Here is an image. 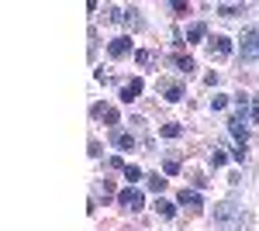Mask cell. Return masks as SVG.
<instances>
[{
  "label": "cell",
  "mask_w": 259,
  "mask_h": 231,
  "mask_svg": "<svg viewBox=\"0 0 259 231\" xmlns=\"http://www.w3.org/2000/svg\"><path fill=\"white\" fill-rule=\"evenodd\" d=\"M214 224L225 231H239L242 228V207L239 204H232V200H225L214 207Z\"/></svg>",
  "instance_id": "6da1fadb"
},
{
  "label": "cell",
  "mask_w": 259,
  "mask_h": 231,
  "mask_svg": "<svg viewBox=\"0 0 259 231\" xmlns=\"http://www.w3.org/2000/svg\"><path fill=\"white\" fill-rule=\"evenodd\" d=\"M239 52H242V62H256V59H259V31H256V28L242 31V45H239Z\"/></svg>",
  "instance_id": "7a4b0ae2"
},
{
  "label": "cell",
  "mask_w": 259,
  "mask_h": 231,
  "mask_svg": "<svg viewBox=\"0 0 259 231\" xmlns=\"http://www.w3.org/2000/svg\"><path fill=\"white\" fill-rule=\"evenodd\" d=\"M118 204L121 207H124V211H142V207H145V197H142V190H135V187H128V190H121L118 193Z\"/></svg>",
  "instance_id": "3957f363"
},
{
  "label": "cell",
  "mask_w": 259,
  "mask_h": 231,
  "mask_svg": "<svg viewBox=\"0 0 259 231\" xmlns=\"http://www.w3.org/2000/svg\"><path fill=\"white\" fill-rule=\"evenodd\" d=\"M177 200L183 204V207H190V211H200V207H204V200H200V193H197V190H187V187L180 190V197H177Z\"/></svg>",
  "instance_id": "277c9868"
},
{
  "label": "cell",
  "mask_w": 259,
  "mask_h": 231,
  "mask_svg": "<svg viewBox=\"0 0 259 231\" xmlns=\"http://www.w3.org/2000/svg\"><path fill=\"white\" fill-rule=\"evenodd\" d=\"M107 52H111L114 59H124L128 52H132V38H128V35H121V38H114L111 45H107Z\"/></svg>",
  "instance_id": "5b68a950"
},
{
  "label": "cell",
  "mask_w": 259,
  "mask_h": 231,
  "mask_svg": "<svg viewBox=\"0 0 259 231\" xmlns=\"http://www.w3.org/2000/svg\"><path fill=\"white\" fill-rule=\"evenodd\" d=\"M211 56L228 59V56H232V41L225 38V35H214V38H211Z\"/></svg>",
  "instance_id": "8992f818"
},
{
  "label": "cell",
  "mask_w": 259,
  "mask_h": 231,
  "mask_svg": "<svg viewBox=\"0 0 259 231\" xmlns=\"http://www.w3.org/2000/svg\"><path fill=\"white\" fill-rule=\"evenodd\" d=\"M228 131L239 138V149H245V114H235L228 121Z\"/></svg>",
  "instance_id": "52a82bcc"
},
{
  "label": "cell",
  "mask_w": 259,
  "mask_h": 231,
  "mask_svg": "<svg viewBox=\"0 0 259 231\" xmlns=\"http://www.w3.org/2000/svg\"><path fill=\"white\" fill-rule=\"evenodd\" d=\"M139 94H142V79H128V83L121 86V100H124V104L139 100Z\"/></svg>",
  "instance_id": "ba28073f"
},
{
  "label": "cell",
  "mask_w": 259,
  "mask_h": 231,
  "mask_svg": "<svg viewBox=\"0 0 259 231\" xmlns=\"http://www.w3.org/2000/svg\"><path fill=\"white\" fill-rule=\"evenodd\" d=\"M114 145H118L121 152H132V149H135V135H128V131H118V135H114Z\"/></svg>",
  "instance_id": "9c48e42d"
},
{
  "label": "cell",
  "mask_w": 259,
  "mask_h": 231,
  "mask_svg": "<svg viewBox=\"0 0 259 231\" xmlns=\"http://www.w3.org/2000/svg\"><path fill=\"white\" fill-rule=\"evenodd\" d=\"M135 62H139V66H156L159 56H156L152 49H142V52H135Z\"/></svg>",
  "instance_id": "30bf717a"
},
{
  "label": "cell",
  "mask_w": 259,
  "mask_h": 231,
  "mask_svg": "<svg viewBox=\"0 0 259 231\" xmlns=\"http://www.w3.org/2000/svg\"><path fill=\"white\" fill-rule=\"evenodd\" d=\"M145 187H149L152 193H162V190H166V179H162L159 173H149V176H145Z\"/></svg>",
  "instance_id": "8fae6325"
},
{
  "label": "cell",
  "mask_w": 259,
  "mask_h": 231,
  "mask_svg": "<svg viewBox=\"0 0 259 231\" xmlns=\"http://www.w3.org/2000/svg\"><path fill=\"white\" fill-rule=\"evenodd\" d=\"M242 11H245V4H218L221 18H235V14H242Z\"/></svg>",
  "instance_id": "7c38bea8"
},
{
  "label": "cell",
  "mask_w": 259,
  "mask_h": 231,
  "mask_svg": "<svg viewBox=\"0 0 259 231\" xmlns=\"http://www.w3.org/2000/svg\"><path fill=\"white\" fill-rule=\"evenodd\" d=\"M124 24H128V28H135V31H139V28H142V18H139V7H128V11H124Z\"/></svg>",
  "instance_id": "4fadbf2b"
},
{
  "label": "cell",
  "mask_w": 259,
  "mask_h": 231,
  "mask_svg": "<svg viewBox=\"0 0 259 231\" xmlns=\"http://www.w3.org/2000/svg\"><path fill=\"white\" fill-rule=\"evenodd\" d=\"M173 66H177L180 73H194V59L190 56H173Z\"/></svg>",
  "instance_id": "5bb4252c"
},
{
  "label": "cell",
  "mask_w": 259,
  "mask_h": 231,
  "mask_svg": "<svg viewBox=\"0 0 259 231\" xmlns=\"http://www.w3.org/2000/svg\"><path fill=\"white\" fill-rule=\"evenodd\" d=\"M204 35H207V24H200V21H197V24H190V31H187V41H200Z\"/></svg>",
  "instance_id": "9a60e30c"
},
{
  "label": "cell",
  "mask_w": 259,
  "mask_h": 231,
  "mask_svg": "<svg viewBox=\"0 0 259 231\" xmlns=\"http://www.w3.org/2000/svg\"><path fill=\"white\" fill-rule=\"evenodd\" d=\"M156 211H159L162 217H173V214H177V207H173L169 200H162V197H159V200H156Z\"/></svg>",
  "instance_id": "2e32d148"
},
{
  "label": "cell",
  "mask_w": 259,
  "mask_h": 231,
  "mask_svg": "<svg viewBox=\"0 0 259 231\" xmlns=\"http://www.w3.org/2000/svg\"><path fill=\"white\" fill-rule=\"evenodd\" d=\"M121 173H124V179H128V183H135V179H142V169H139V166H132V162H128V166H124Z\"/></svg>",
  "instance_id": "e0dca14e"
},
{
  "label": "cell",
  "mask_w": 259,
  "mask_h": 231,
  "mask_svg": "<svg viewBox=\"0 0 259 231\" xmlns=\"http://www.w3.org/2000/svg\"><path fill=\"white\" fill-rule=\"evenodd\" d=\"M180 135H183L180 124H162V138H180Z\"/></svg>",
  "instance_id": "ac0fdd59"
},
{
  "label": "cell",
  "mask_w": 259,
  "mask_h": 231,
  "mask_svg": "<svg viewBox=\"0 0 259 231\" xmlns=\"http://www.w3.org/2000/svg\"><path fill=\"white\" fill-rule=\"evenodd\" d=\"M207 159H211V166L218 169V166H225V159H228V155H225V149H214V152L207 155Z\"/></svg>",
  "instance_id": "d6986e66"
},
{
  "label": "cell",
  "mask_w": 259,
  "mask_h": 231,
  "mask_svg": "<svg viewBox=\"0 0 259 231\" xmlns=\"http://www.w3.org/2000/svg\"><path fill=\"white\" fill-rule=\"evenodd\" d=\"M166 100H169V104L183 100V90H180V86H166Z\"/></svg>",
  "instance_id": "ffe728a7"
},
{
  "label": "cell",
  "mask_w": 259,
  "mask_h": 231,
  "mask_svg": "<svg viewBox=\"0 0 259 231\" xmlns=\"http://www.w3.org/2000/svg\"><path fill=\"white\" fill-rule=\"evenodd\" d=\"M162 169H166L169 176H177L180 173V159H166V162H162Z\"/></svg>",
  "instance_id": "44dd1931"
},
{
  "label": "cell",
  "mask_w": 259,
  "mask_h": 231,
  "mask_svg": "<svg viewBox=\"0 0 259 231\" xmlns=\"http://www.w3.org/2000/svg\"><path fill=\"white\" fill-rule=\"evenodd\" d=\"M107 111H111L107 104H94V107H90V114H94V117H107Z\"/></svg>",
  "instance_id": "7402d4cb"
},
{
  "label": "cell",
  "mask_w": 259,
  "mask_h": 231,
  "mask_svg": "<svg viewBox=\"0 0 259 231\" xmlns=\"http://www.w3.org/2000/svg\"><path fill=\"white\" fill-rule=\"evenodd\" d=\"M225 104H228V97H211V107L214 111H225Z\"/></svg>",
  "instance_id": "603a6c76"
},
{
  "label": "cell",
  "mask_w": 259,
  "mask_h": 231,
  "mask_svg": "<svg viewBox=\"0 0 259 231\" xmlns=\"http://www.w3.org/2000/svg\"><path fill=\"white\" fill-rule=\"evenodd\" d=\"M104 121H107V124H111V128H114V124H118L121 117H118V111H114V107H111V111H107V117H104Z\"/></svg>",
  "instance_id": "cb8c5ba5"
},
{
  "label": "cell",
  "mask_w": 259,
  "mask_h": 231,
  "mask_svg": "<svg viewBox=\"0 0 259 231\" xmlns=\"http://www.w3.org/2000/svg\"><path fill=\"white\" fill-rule=\"evenodd\" d=\"M100 193H104V197H111V193H114V187H111V179H104V183H100Z\"/></svg>",
  "instance_id": "d4e9b609"
},
{
  "label": "cell",
  "mask_w": 259,
  "mask_h": 231,
  "mask_svg": "<svg viewBox=\"0 0 259 231\" xmlns=\"http://www.w3.org/2000/svg\"><path fill=\"white\" fill-rule=\"evenodd\" d=\"M252 121L259 124V97H252Z\"/></svg>",
  "instance_id": "484cf974"
}]
</instances>
